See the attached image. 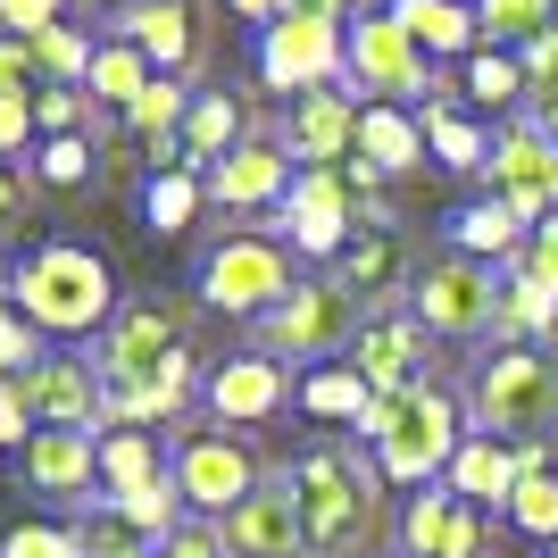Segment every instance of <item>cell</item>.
<instances>
[{
	"label": "cell",
	"mask_w": 558,
	"mask_h": 558,
	"mask_svg": "<svg viewBox=\"0 0 558 558\" xmlns=\"http://www.w3.org/2000/svg\"><path fill=\"white\" fill-rule=\"evenodd\" d=\"M359 434H367L375 466H384V484H442L450 459H459L466 442V417H459V400L434 392V384H409V392H375V409L359 417Z\"/></svg>",
	"instance_id": "6da1fadb"
},
{
	"label": "cell",
	"mask_w": 558,
	"mask_h": 558,
	"mask_svg": "<svg viewBox=\"0 0 558 558\" xmlns=\"http://www.w3.org/2000/svg\"><path fill=\"white\" fill-rule=\"evenodd\" d=\"M9 292H17V308L34 317V333H93V326H109V308H117L109 258L84 251V242H43V251H25L17 276H9Z\"/></svg>",
	"instance_id": "7a4b0ae2"
},
{
	"label": "cell",
	"mask_w": 558,
	"mask_h": 558,
	"mask_svg": "<svg viewBox=\"0 0 558 558\" xmlns=\"http://www.w3.org/2000/svg\"><path fill=\"white\" fill-rule=\"evenodd\" d=\"M466 425L492 434V442H542V434L558 425V367L534 342H500L484 367H475Z\"/></svg>",
	"instance_id": "3957f363"
},
{
	"label": "cell",
	"mask_w": 558,
	"mask_h": 558,
	"mask_svg": "<svg viewBox=\"0 0 558 558\" xmlns=\"http://www.w3.org/2000/svg\"><path fill=\"white\" fill-rule=\"evenodd\" d=\"M283 484L301 500L308 558H350L375 534V484H367V466H359V450H308Z\"/></svg>",
	"instance_id": "277c9868"
},
{
	"label": "cell",
	"mask_w": 558,
	"mask_h": 558,
	"mask_svg": "<svg viewBox=\"0 0 558 558\" xmlns=\"http://www.w3.org/2000/svg\"><path fill=\"white\" fill-rule=\"evenodd\" d=\"M342 59H350V34L333 17H308V9H283V17L258 34V84L283 93V100L333 93V84H342Z\"/></svg>",
	"instance_id": "5b68a950"
},
{
	"label": "cell",
	"mask_w": 558,
	"mask_h": 558,
	"mask_svg": "<svg viewBox=\"0 0 558 558\" xmlns=\"http://www.w3.org/2000/svg\"><path fill=\"white\" fill-rule=\"evenodd\" d=\"M359 292H350L342 276L326 283H301L283 308H267L258 317V359H326V350H350L359 342Z\"/></svg>",
	"instance_id": "8992f818"
},
{
	"label": "cell",
	"mask_w": 558,
	"mask_h": 558,
	"mask_svg": "<svg viewBox=\"0 0 558 558\" xmlns=\"http://www.w3.org/2000/svg\"><path fill=\"white\" fill-rule=\"evenodd\" d=\"M342 93L359 109H400V100L434 93L425 84V50L409 43V25L384 9V17H359L350 25V59H342Z\"/></svg>",
	"instance_id": "52a82bcc"
},
{
	"label": "cell",
	"mask_w": 558,
	"mask_h": 558,
	"mask_svg": "<svg viewBox=\"0 0 558 558\" xmlns=\"http://www.w3.org/2000/svg\"><path fill=\"white\" fill-rule=\"evenodd\" d=\"M292 292H301V283H292V251L267 242V233H233L226 251L201 258V301L226 308V317H267V308H283Z\"/></svg>",
	"instance_id": "ba28073f"
},
{
	"label": "cell",
	"mask_w": 558,
	"mask_h": 558,
	"mask_svg": "<svg viewBox=\"0 0 558 558\" xmlns=\"http://www.w3.org/2000/svg\"><path fill=\"white\" fill-rule=\"evenodd\" d=\"M500 292L509 283L492 276L484 258H442L409 283V317L425 333H450V342H475V333H500Z\"/></svg>",
	"instance_id": "9c48e42d"
},
{
	"label": "cell",
	"mask_w": 558,
	"mask_h": 558,
	"mask_svg": "<svg viewBox=\"0 0 558 558\" xmlns=\"http://www.w3.org/2000/svg\"><path fill=\"white\" fill-rule=\"evenodd\" d=\"M175 492H184L192 517H233L258 492V459L233 442V434H192V442L175 450Z\"/></svg>",
	"instance_id": "30bf717a"
},
{
	"label": "cell",
	"mask_w": 558,
	"mask_h": 558,
	"mask_svg": "<svg viewBox=\"0 0 558 558\" xmlns=\"http://www.w3.org/2000/svg\"><path fill=\"white\" fill-rule=\"evenodd\" d=\"M492 201H509L517 217H558V142L542 125H509L492 142Z\"/></svg>",
	"instance_id": "8fae6325"
},
{
	"label": "cell",
	"mask_w": 558,
	"mask_h": 558,
	"mask_svg": "<svg viewBox=\"0 0 558 558\" xmlns=\"http://www.w3.org/2000/svg\"><path fill=\"white\" fill-rule=\"evenodd\" d=\"M283 233L301 258H342L350 251V175L342 167H301L283 192Z\"/></svg>",
	"instance_id": "7c38bea8"
},
{
	"label": "cell",
	"mask_w": 558,
	"mask_h": 558,
	"mask_svg": "<svg viewBox=\"0 0 558 558\" xmlns=\"http://www.w3.org/2000/svg\"><path fill=\"white\" fill-rule=\"evenodd\" d=\"M17 475L50 500H93L100 484V434L84 425H34V442L17 450Z\"/></svg>",
	"instance_id": "4fadbf2b"
},
{
	"label": "cell",
	"mask_w": 558,
	"mask_h": 558,
	"mask_svg": "<svg viewBox=\"0 0 558 558\" xmlns=\"http://www.w3.org/2000/svg\"><path fill=\"white\" fill-rule=\"evenodd\" d=\"M400 558H484V517L450 484H425L400 509Z\"/></svg>",
	"instance_id": "5bb4252c"
},
{
	"label": "cell",
	"mask_w": 558,
	"mask_h": 558,
	"mask_svg": "<svg viewBox=\"0 0 558 558\" xmlns=\"http://www.w3.org/2000/svg\"><path fill=\"white\" fill-rule=\"evenodd\" d=\"M217 534H226V558H308L292 484H258L233 517H217Z\"/></svg>",
	"instance_id": "9a60e30c"
},
{
	"label": "cell",
	"mask_w": 558,
	"mask_h": 558,
	"mask_svg": "<svg viewBox=\"0 0 558 558\" xmlns=\"http://www.w3.org/2000/svg\"><path fill=\"white\" fill-rule=\"evenodd\" d=\"M175 359V317L167 308H125L109 326V342H100V400L109 392H134V384H150V375Z\"/></svg>",
	"instance_id": "2e32d148"
},
{
	"label": "cell",
	"mask_w": 558,
	"mask_h": 558,
	"mask_svg": "<svg viewBox=\"0 0 558 558\" xmlns=\"http://www.w3.org/2000/svg\"><path fill=\"white\" fill-rule=\"evenodd\" d=\"M342 367H359V384L367 392H409V384H425V326L417 317H367L359 326V342L342 350Z\"/></svg>",
	"instance_id": "e0dca14e"
},
{
	"label": "cell",
	"mask_w": 558,
	"mask_h": 558,
	"mask_svg": "<svg viewBox=\"0 0 558 558\" xmlns=\"http://www.w3.org/2000/svg\"><path fill=\"white\" fill-rule=\"evenodd\" d=\"M350 150H359V100L333 84V93H308L292 100V117H283V159L301 167H350Z\"/></svg>",
	"instance_id": "ac0fdd59"
},
{
	"label": "cell",
	"mask_w": 558,
	"mask_h": 558,
	"mask_svg": "<svg viewBox=\"0 0 558 558\" xmlns=\"http://www.w3.org/2000/svg\"><path fill=\"white\" fill-rule=\"evenodd\" d=\"M17 392H25V409H34V425H84V434H93V425L109 417L100 367H84V359H43V367H25Z\"/></svg>",
	"instance_id": "d6986e66"
},
{
	"label": "cell",
	"mask_w": 558,
	"mask_h": 558,
	"mask_svg": "<svg viewBox=\"0 0 558 558\" xmlns=\"http://www.w3.org/2000/svg\"><path fill=\"white\" fill-rule=\"evenodd\" d=\"M201 192H209L217 209H267V201L283 209V192H292V159H283V142H233L226 159L201 175Z\"/></svg>",
	"instance_id": "ffe728a7"
},
{
	"label": "cell",
	"mask_w": 558,
	"mask_h": 558,
	"mask_svg": "<svg viewBox=\"0 0 558 558\" xmlns=\"http://www.w3.org/2000/svg\"><path fill=\"white\" fill-rule=\"evenodd\" d=\"M209 409L217 425H267L283 409V367L276 359H226L209 375Z\"/></svg>",
	"instance_id": "44dd1931"
},
{
	"label": "cell",
	"mask_w": 558,
	"mask_h": 558,
	"mask_svg": "<svg viewBox=\"0 0 558 558\" xmlns=\"http://www.w3.org/2000/svg\"><path fill=\"white\" fill-rule=\"evenodd\" d=\"M517 442H492V434H466L459 442V459H450V475L442 484L459 492L466 509H509V492H517Z\"/></svg>",
	"instance_id": "7402d4cb"
},
{
	"label": "cell",
	"mask_w": 558,
	"mask_h": 558,
	"mask_svg": "<svg viewBox=\"0 0 558 558\" xmlns=\"http://www.w3.org/2000/svg\"><path fill=\"white\" fill-rule=\"evenodd\" d=\"M117 43H134L159 75H175V68L192 59V17H184V0H134V9H125V25H117Z\"/></svg>",
	"instance_id": "603a6c76"
},
{
	"label": "cell",
	"mask_w": 558,
	"mask_h": 558,
	"mask_svg": "<svg viewBox=\"0 0 558 558\" xmlns=\"http://www.w3.org/2000/svg\"><path fill=\"white\" fill-rule=\"evenodd\" d=\"M392 17L409 25V43H417L425 59H459V50L475 59V43H484L466 0H392Z\"/></svg>",
	"instance_id": "cb8c5ba5"
},
{
	"label": "cell",
	"mask_w": 558,
	"mask_h": 558,
	"mask_svg": "<svg viewBox=\"0 0 558 558\" xmlns=\"http://www.w3.org/2000/svg\"><path fill=\"white\" fill-rule=\"evenodd\" d=\"M359 159L375 175H409V167H425V125L409 109H359Z\"/></svg>",
	"instance_id": "d4e9b609"
},
{
	"label": "cell",
	"mask_w": 558,
	"mask_h": 558,
	"mask_svg": "<svg viewBox=\"0 0 558 558\" xmlns=\"http://www.w3.org/2000/svg\"><path fill=\"white\" fill-rule=\"evenodd\" d=\"M450 233H459V258H525L534 217H517L509 201H475V209H466Z\"/></svg>",
	"instance_id": "484cf974"
},
{
	"label": "cell",
	"mask_w": 558,
	"mask_h": 558,
	"mask_svg": "<svg viewBox=\"0 0 558 558\" xmlns=\"http://www.w3.org/2000/svg\"><path fill=\"white\" fill-rule=\"evenodd\" d=\"M150 75H159V68H150V59H142L134 43H100V50H93V75H84V93H93V100H109V109L125 117L142 93H150Z\"/></svg>",
	"instance_id": "4316f807"
},
{
	"label": "cell",
	"mask_w": 558,
	"mask_h": 558,
	"mask_svg": "<svg viewBox=\"0 0 558 558\" xmlns=\"http://www.w3.org/2000/svg\"><path fill=\"white\" fill-rule=\"evenodd\" d=\"M558 25V0H475V34L484 50H525L534 34Z\"/></svg>",
	"instance_id": "83f0119b"
},
{
	"label": "cell",
	"mask_w": 558,
	"mask_h": 558,
	"mask_svg": "<svg viewBox=\"0 0 558 558\" xmlns=\"http://www.w3.org/2000/svg\"><path fill=\"white\" fill-rule=\"evenodd\" d=\"M167 466H159V442L142 434V425H125V434H100V492H142V484H159Z\"/></svg>",
	"instance_id": "f1b7e54d"
},
{
	"label": "cell",
	"mask_w": 558,
	"mask_h": 558,
	"mask_svg": "<svg viewBox=\"0 0 558 558\" xmlns=\"http://www.w3.org/2000/svg\"><path fill=\"white\" fill-rule=\"evenodd\" d=\"M558 326V283H542L525 258H517V276H509V292H500V333L509 342H534V333H550Z\"/></svg>",
	"instance_id": "f546056e"
},
{
	"label": "cell",
	"mask_w": 558,
	"mask_h": 558,
	"mask_svg": "<svg viewBox=\"0 0 558 558\" xmlns=\"http://www.w3.org/2000/svg\"><path fill=\"white\" fill-rule=\"evenodd\" d=\"M342 283H350V292L392 301V292H400V233H392V226H375L367 242H350V251H342Z\"/></svg>",
	"instance_id": "4dcf8cb0"
},
{
	"label": "cell",
	"mask_w": 558,
	"mask_h": 558,
	"mask_svg": "<svg viewBox=\"0 0 558 558\" xmlns=\"http://www.w3.org/2000/svg\"><path fill=\"white\" fill-rule=\"evenodd\" d=\"M184 117H192V93L175 84V75H150V93L125 109V125H134L142 142H159V150H175V134H184Z\"/></svg>",
	"instance_id": "1f68e13d"
},
{
	"label": "cell",
	"mask_w": 558,
	"mask_h": 558,
	"mask_svg": "<svg viewBox=\"0 0 558 558\" xmlns=\"http://www.w3.org/2000/svg\"><path fill=\"white\" fill-rule=\"evenodd\" d=\"M301 409H308V417H333V425H359L375 409V392L359 384V367H317L301 384Z\"/></svg>",
	"instance_id": "d6a6232c"
},
{
	"label": "cell",
	"mask_w": 558,
	"mask_h": 558,
	"mask_svg": "<svg viewBox=\"0 0 558 558\" xmlns=\"http://www.w3.org/2000/svg\"><path fill=\"white\" fill-rule=\"evenodd\" d=\"M25 50H34V75H43V84H84L100 43H84L75 25H43V34H25Z\"/></svg>",
	"instance_id": "836d02e7"
},
{
	"label": "cell",
	"mask_w": 558,
	"mask_h": 558,
	"mask_svg": "<svg viewBox=\"0 0 558 558\" xmlns=\"http://www.w3.org/2000/svg\"><path fill=\"white\" fill-rule=\"evenodd\" d=\"M417 125H425V150H434L442 167H459V175H466V167H492V142L475 134V125H466L459 109H442V100H434V109H425Z\"/></svg>",
	"instance_id": "e575fe53"
},
{
	"label": "cell",
	"mask_w": 558,
	"mask_h": 558,
	"mask_svg": "<svg viewBox=\"0 0 558 558\" xmlns=\"http://www.w3.org/2000/svg\"><path fill=\"white\" fill-rule=\"evenodd\" d=\"M192 209H201V175H184V167H159V175L142 184V217L159 233H184Z\"/></svg>",
	"instance_id": "d590c367"
},
{
	"label": "cell",
	"mask_w": 558,
	"mask_h": 558,
	"mask_svg": "<svg viewBox=\"0 0 558 558\" xmlns=\"http://www.w3.org/2000/svg\"><path fill=\"white\" fill-rule=\"evenodd\" d=\"M509 525L534 542H558V466H542V475H517L509 492Z\"/></svg>",
	"instance_id": "8d00e7d4"
},
{
	"label": "cell",
	"mask_w": 558,
	"mask_h": 558,
	"mask_svg": "<svg viewBox=\"0 0 558 558\" xmlns=\"http://www.w3.org/2000/svg\"><path fill=\"white\" fill-rule=\"evenodd\" d=\"M517 93H525V59H517V50H475V59H466V100L509 109Z\"/></svg>",
	"instance_id": "74e56055"
},
{
	"label": "cell",
	"mask_w": 558,
	"mask_h": 558,
	"mask_svg": "<svg viewBox=\"0 0 558 558\" xmlns=\"http://www.w3.org/2000/svg\"><path fill=\"white\" fill-rule=\"evenodd\" d=\"M0 558H84V534L75 525H9Z\"/></svg>",
	"instance_id": "f35d334b"
},
{
	"label": "cell",
	"mask_w": 558,
	"mask_h": 558,
	"mask_svg": "<svg viewBox=\"0 0 558 558\" xmlns=\"http://www.w3.org/2000/svg\"><path fill=\"white\" fill-rule=\"evenodd\" d=\"M84 117H93V93H84V84H43V93H34V125H43L50 142L75 134Z\"/></svg>",
	"instance_id": "ab89813d"
},
{
	"label": "cell",
	"mask_w": 558,
	"mask_h": 558,
	"mask_svg": "<svg viewBox=\"0 0 558 558\" xmlns=\"http://www.w3.org/2000/svg\"><path fill=\"white\" fill-rule=\"evenodd\" d=\"M50 350L34 342V317H25L17 301H0V375H25V367H43Z\"/></svg>",
	"instance_id": "60d3db41"
},
{
	"label": "cell",
	"mask_w": 558,
	"mask_h": 558,
	"mask_svg": "<svg viewBox=\"0 0 558 558\" xmlns=\"http://www.w3.org/2000/svg\"><path fill=\"white\" fill-rule=\"evenodd\" d=\"M142 550H150V542H142L134 525H125V517L109 509V500H100V509H93V525H84V558H142Z\"/></svg>",
	"instance_id": "b9f144b4"
},
{
	"label": "cell",
	"mask_w": 558,
	"mask_h": 558,
	"mask_svg": "<svg viewBox=\"0 0 558 558\" xmlns=\"http://www.w3.org/2000/svg\"><path fill=\"white\" fill-rule=\"evenodd\" d=\"M34 159H43V184H84V175H93V142H84V134H59V142H43Z\"/></svg>",
	"instance_id": "7bdbcfd3"
},
{
	"label": "cell",
	"mask_w": 558,
	"mask_h": 558,
	"mask_svg": "<svg viewBox=\"0 0 558 558\" xmlns=\"http://www.w3.org/2000/svg\"><path fill=\"white\" fill-rule=\"evenodd\" d=\"M34 134H43L34 125V93H0V159H17Z\"/></svg>",
	"instance_id": "ee69618b"
},
{
	"label": "cell",
	"mask_w": 558,
	"mask_h": 558,
	"mask_svg": "<svg viewBox=\"0 0 558 558\" xmlns=\"http://www.w3.org/2000/svg\"><path fill=\"white\" fill-rule=\"evenodd\" d=\"M34 442V409H25L17 375H0V450H25Z\"/></svg>",
	"instance_id": "f6af8a7d"
},
{
	"label": "cell",
	"mask_w": 558,
	"mask_h": 558,
	"mask_svg": "<svg viewBox=\"0 0 558 558\" xmlns=\"http://www.w3.org/2000/svg\"><path fill=\"white\" fill-rule=\"evenodd\" d=\"M226 550V534H217V517H201V525H184L175 542H150L142 558H217Z\"/></svg>",
	"instance_id": "bcb514c9"
},
{
	"label": "cell",
	"mask_w": 558,
	"mask_h": 558,
	"mask_svg": "<svg viewBox=\"0 0 558 558\" xmlns=\"http://www.w3.org/2000/svg\"><path fill=\"white\" fill-rule=\"evenodd\" d=\"M0 25H9V34H43V25H68V0H0Z\"/></svg>",
	"instance_id": "7dc6e473"
},
{
	"label": "cell",
	"mask_w": 558,
	"mask_h": 558,
	"mask_svg": "<svg viewBox=\"0 0 558 558\" xmlns=\"http://www.w3.org/2000/svg\"><path fill=\"white\" fill-rule=\"evenodd\" d=\"M0 93H34V50H25V34H0Z\"/></svg>",
	"instance_id": "c3c4849f"
},
{
	"label": "cell",
	"mask_w": 558,
	"mask_h": 558,
	"mask_svg": "<svg viewBox=\"0 0 558 558\" xmlns=\"http://www.w3.org/2000/svg\"><path fill=\"white\" fill-rule=\"evenodd\" d=\"M525 267H534L542 283H558V217H542L534 242H525Z\"/></svg>",
	"instance_id": "681fc988"
},
{
	"label": "cell",
	"mask_w": 558,
	"mask_h": 558,
	"mask_svg": "<svg viewBox=\"0 0 558 558\" xmlns=\"http://www.w3.org/2000/svg\"><path fill=\"white\" fill-rule=\"evenodd\" d=\"M550 75H558V25L525 43V84H550Z\"/></svg>",
	"instance_id": "f907efd6"
},
{
	"label": "cell",
	"mask_w": 558,
	"mask_h": 558,
	"mask_svg": "<svg viewBox=\"0 0 558 558\" xmlns=\"http://www.w3.org/2000/svg\"><path fill=\"white\" fill-rule=\"evenodd\" d=\"M226 9H233V17H251V25H258V34H267V25H276V17H283V0H226Z\"/></svg>",
	"instance_id": "816d5d0a"
},
{
	"label": "cell",
	"mask_w": 558,
	"mask_h": 558,
	"mask_svg": "<svg viewBox=\"0 0 558 558\" xmlns=\"http://www.w3.org/2000/svg\"><path fill=\"white\" fill-rule=\"evenodd\" d=\"M283 9H308V17H333V25L350 17V0H283Z\"/></svg>",
	"instance_id": "f5cc1de1"
},
{
	"label": "cell",
	"mask_w": 558,
	"mask_h": 558,
	"mask_svg": "<svg viewBox=\"0 0 558 558\" xmlns=\"http://www.w3.org/2000/svg\"><path fill=\"white\" fill-rule=\"evenodd\" d=\"M9 209H17V167L0 159V217H9Z\"/></svg>",
	"instance_id": "db71d44e"
},
{
	"label": "cell",
	"mask_w": 558,
	"mask_h": 558,
	"mask_svg": "<svg viewBox=\"0 0 558 558\" xmlns=\"http://www.w3.org/2000/svg\"><path fill=\"white\" fill-rule=\"evenodd\" d=\"M534 125H542V134H550V142H558V100H550V109H542V117H534Z\"/></svg>",
	"instance_id": "11a10c76"
},
{
	"label": "cell",
	"mask_w": 558,
	"mask_h": 558,
	"mask_svg": "<svg viewBox=\"0 0 558 558\" xmlns=\"http://www.w3.org/2000/svg\"><path fill=\"white\" fill-rule=\"evenodd\" d=\"M466 9H475V0H466Z\"/></svg>",
	"instance_id": "9f6ffc18"
},
{
	"label": "cell",
	"mask_w": 558,
	"mask_h": 558,
	"mask_svg": "<svg viewBox=\"0 0 558 558\" xmlns=\"http://www.w3.org/2000/svg\"><path fill=\"white\" fill-rule=\"evenodd\" d=\"M550 558H558V550H550Z\"/></svg>",
	"instance_id": "6f0895ef"
}]
</instances>
